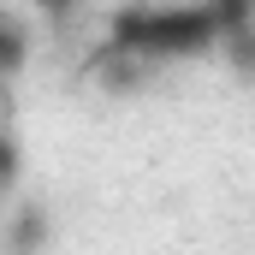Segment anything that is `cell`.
Here are the masks:
<instances>
[{
	"mask_svg": "<svg viewBox=\"0 0 255 255\" xmlns=\"http://www.w3.org/2000/svg\"><path fill=\"white\" fill-rule=\"evenodd\" d=\"M238 12L232 6H125L107 18V54L160 71L178 60H202L214 48H226Z\"/></svg>",
	"mask_w": 255,
	"mask_h": 255,
	"instance_id": "obj_1",
	"label": "cell"
},
{
	"mask_svg": "<svg viewBox=\"0 0 255 255\" xmlns=\"http://www.w3.org/2000/svg\"><path fill=\"white\" fill-rule=\"evenodd\" d=\"M24 65H30V30L12 12H0V95L24 77Z\"/></svg>",
	"mask_w": 255,
	"mask_h": 255,
	"instance_id": "obj_2",
	"label": "cell"
},
{
	"mask_svg": "<svg viewBox=\"0 0 255 255\" xmlns=\"http://www.w3.org/2000/svg\"><path fill=\"white\" fill-rule=\"evenodd\" d=\"M12 178H18V142H12V136L0 130V190H6Z\"/></svg>",
	"mask_w": 255,
	"mask_h": 255,
	"instance_id": "obj_3",
	"label": "cell"
}]
</instances>
